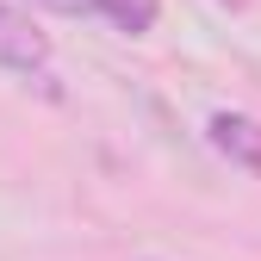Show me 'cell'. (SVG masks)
Masks as SVG:
<instances>
[{"instance_id": "obj_3", "label": "cell", "mask_w": 261, "mask_h": 261, "mask_svg": "<svg viewBox=\"0 0 261 261\" xmlns=\"http://www.w3.org/2000/svg\"><path fill=\"white\" fill-rule=\"evenodd\" d=\"M81 19L112 25L118 38H149L162 19V0H81Z\"/></svg>"}, {"instance_id": "obj_5", "label": "cell", "mask_w": 261, "mask_h": 261, "mask_svg": "<svg viewBox=\"0 0 261 261\" xmlns=\"http://www.w3.org/2000/svg\"><path fill=\"white\" fill-rule=\"evenodd\" d=\"M224 7H243V0H224Z\"/></svg>"}, {"instance_id": "obj_2", "label": "cell", "mask_w": 261, "mask_h": 261, "mask_svg": "<svg viewBox=\"0 0 261 261\" xmlns=\"http://www.w3.org/2000/svg\"><path fill=\"white\" fill-rule=\"evenodd\" d=\"M205 143L230 162V168H243V174L261 180V118H249V112H212L205 118Z\"/></svg>"}, {"instance_id": "obj_4", "label": "cell", "mask_w": 261, "mask_h": 261, "mask_svg": "<svg viewBox=\"0 0 261 261\" xmlns=\"http://www.w3.org/2000/svg\"><path fill=\"white\" fill-rule=\"evenodd\" d=\"M38 7H50V13H69V19H81V0H38Z\"/></svg>"}, {"instance_id": "obj_1", "label": "cell", "mask_w": 261, "mask_h": 261, "mask_svg": "<svg viewBox=\"0 0 261 261\" xmlns=\"http://www.w3.org/2000/svg\"><path fill=\"white\" fill-rule=\"evenodd\" d=\"M50 31L31 19L25 7H13V0H0V69L7 75H25V81H50Z\"/></svg>"}]
</instances>
